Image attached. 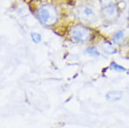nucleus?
Instances as JSON below:
<instances>
[{"instance_id":"nucleus-6","label":"nucleus","mask_w":129,"mask_h":128,"mask_svg":"<svg viewBox=\"0 0 129 128\" xmlns=\"http://www.w3.org/2000/svg\"><path fill=\"white\" fill-rule=\"evenodd\" d=\"M101 49H102V51L105 53H108V54H112V53H114L116 51L115 48L111 45V43H110V42L108 41H104L101 44Z\"/></svg>"},{"instance_id":"nucleus-2","label":"nucleus","mask_w":129,"mask_h":128,"mask_svg":"<svg viewBox=\"0 0 129 128\" xmlns=\"http://www.w3.org/2000/svg\"><path fill=\"white\" fill-rule=\"evenodd\" d=\"M68 34H69V38L71 40L78 42V43L88 42L93 39L92 29L81 23H77L71 26L69 28Z\"/></svg>"},{"instance_id":"nucleus-3","label":"nucleus","mask_w":129,"mask_h":128,"mask_svg":"<svg viewBox=\"0 0 129 128\" xmlns=\"http://www.w3.org/2000/svg\"><path fill=\"white\" fill-rule=\"evenodd\" d=\"M77 16L81 22L91 24L94 23L97 20V14L95 12V9L91 4H82L78 7Z\"/></svg>"},{"instance_id":"nucleus-8","label":"nucleus","mask_w":129,"mask_h":128,"mask_svg":"<svg viewBox=\"0 0 129 128\" xmlns=\"http://www.w3.org/2000/svg\"><path fill=\"white\" fill-rule=\"evenodd\" d=\"M86 52H87L88 54L93 55V56H98L99 55V52L94 47H89V48H87L86 49Z\"/></svg>"},{"instance_id":"nucleus-5","label":"nucleus","mask_w":129,"mask_h":128,"mask_svg":"<svg viewBox=\"0 0 129 128\" xmlns=\"http://www.w3.org/2000/svg\"><path fill=\"white\" fill-rule=\"evenodd\" d=\"M107 99L110 101V102H114V101H118L123 97V93L121 91H117V90H113L110 91L109 93L106 94Z\"/></svg>"},{"instance_id":"nucleus-9","label":"nucleus","mask_w":129,"mask_h":128,"mask_svg":"<svg viewBox=\"0 0 129 128\" xmlns=\"http://www.w3.org/2000/svg\"><path fill=\"white\" fill-rule=\"evenodd\" d=\"M31 37H32V40L35 43H39V42L41 41V36L38 34V33H32Z\"/></svg>"},{"instance_id":"nucleus-4","label":"nucleus","mask_w":129,"mask_h":128,"mask_svg":"<svg viewBox=\"0 0 129 128\" xmlns=\"http://www.w3.org/2000/svg\"><path fill=\"white\" fill-rule=\"evenodd\" d=\"M100 13L104 19L107 21H111L114 20L118 16V8L115 2L111 0H106L101 2V8H100Z\"/></svg>"},{"instance_id":"nucleus-10","label":"nucleus","mask_w":129,"mask_h":128,"mask_svg":"<svg viewBox=\"0 0 129 128\" xmlns=\"http://www.w3.org/2000/svg\"><path fill=\"white\" fill-rule=\"evenodd\" d=\"M111 68H113V69H116V70H119V71H124V68H123L122 67H120V66H118L117 64H114V63H112L111 64Z\"/></svg>"},{"instance_id":"nucleus-7","label":"nucleus","mask_w":129,"mask_h":128,"mask_svg":"<svg viewBox=\"0 0 129 128\" xmlns=\"http://www.w3.org/2000/svg\"><path fill=\"white\" fill-rule=\"evenodd\" d=\"M123 35H124V33H123V30H120V31L116 32L115 34H114V36H113L112 41L114 42L115 44H117V43H119V42L123 39Z\"/></svg>"},{"instance_id":"nucleus-1","label":"nucleus","mask_w":129,"mask_h":128,"mask_svg":"<svg viewBox=\"0 0 129 128\" xmlns=\"http://www.w3.org/2000/svg\"><path fill=\"white\" fill-rule=\"evenodd\" d=\"M37 16L45 25H53L59 19V13L56 7L52 4H43L37 10Z\"/></svg>"}]
</instances>
